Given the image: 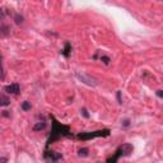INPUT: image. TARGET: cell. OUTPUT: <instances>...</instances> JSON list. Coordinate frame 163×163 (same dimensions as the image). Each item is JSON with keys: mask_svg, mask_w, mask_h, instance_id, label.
Wrapping results in <instances>:
<instances>
[{"mask_svg": "<svg viewBox=\"0 0 163 163\" xmlns=\"http://www.w3.org/2000/svg\"><path fill=\"white\" fill-rule=\"evenodd\" d=\"M52 133H51V137H50L48 142H47V147L51 144L52 142H55V140H57L60 137H71V133L68 126L65 125H61L60 122H59L57 120H55L52 117Z\"/></svg>", "mask_w": 163, "mask_h": 163, "instance_id": "6da1fadb", "label": "cell"}, {"mask_svg": "<svg viewBox=\"0 0 163 163\" xmlns=\"http://www.w3.org/2000/svg\"><path fill=\"white\" fill-rule=\"evenodd\" d=\"M133 151H134V148H133L131 144H128V143L122 144V145H120L119 148L116 149L115 154L107 159V163H117V161H119L120 157H128V156H130L131 153H133Z\"/></svg>", "mask_w": 163, "mask_h": 163, "instance_id": "7a4b0ae2", "label": "cell"}, {"mask_svg": "<svg viewBox=\"0 0 163 163\" xmlns=\"http://www.w3.org/2000/svg\"><path fill=\"white\" fill-rule=\"evenodd\" d=\"M108 135H110V130L103 129V130H97V131H89V133H80L78 134V139L89 140V139L99 138V137H108Z\"/></svg>", "mask_w": 163, "mask_h": 163, "instance_id": "3957f363", "label": "cell"}, {"mask_svg": "<svg viewBox=\"0 0 163 163\" xmlns=\"http://www.w3.org/2000/svg\"><path fill=\"white\" fill-rule=\"evenodd\" d=\"M75 75H76V78H78V79L82 82V83L87 84V85H89V87H96V85L98 84L96 79L92 78V76L88 75V74H85V73H80V71H76Z\"/></svg>", "mask_w": 163, "mask_h": 163, "instance_id": "277c9868", "label": "cell"}, {"mask_svg": "<svg viewBox=\"0 0 163 163\" xmlns=\"http://www.w3.org/2000/svg\"><path fill=\"white\" fill-rule=\"evenodd\" d=\"M62 158L61 153L57 152H45V159H47L48 163H56Z\"/></svg>", "mask_w": 163, "mask_h": 163, "instance_id": "5b68a950", "label": "cell"}, {"mask_svg": "<svg viewBox=\"0 0 163 163\" xmlns=\"http://www.w3.org/2000/svg\"><path fill=\"white\" fill-rule=\"evenodd\" d=\"M4 90L8 93V94H18L21 92V89H19V85H18L17 83H13V84H9L7 85L5 88H4Z\"/></svg>", "mask_w": 163, "mask_h": 163, "instance_id": "8992f818", "label": "cell"}, {"mask_svg": "<svg viewBox=\"0 0 163 163\" xmlns=\"http://www.w3.org/2000/svg\"><path fill=\"white\" fill-rule=\"evenodd\" d=\"M45 128H46V122H45V121H40V122H37V124L33 126V130L35 131H40V130H43Z\"/></svg>", "mask_w": 163, "mask_h": 163, "instance_id": "52a82bcc", "label": "cell"}, {"mask_svg": "<svg viewBox=\"0 0 163 163\" xmlns=\"http://www.w3.org/2000/svg\"><path fill=\"white\" fill-rule=\"evenodd\" d=\"M70 51H71V45L69 42H66L65 43V48L62 50V55H64L65 57H68V56L70 55Z\"/></svg>", "mask_w": 163, "mask_h": 163, "instance_id": "ba28073f", "label": "cell"}, {"mask_svg": "<svg viewBox=\"0 0 163 163\" xmlns=\"http://www.w3.org/2000/svg\"><path fill=\"white\" fill-rule=\"evenodd\" d=\"M0 105H1L3 107H5V106L9 105V99H8L5 96H4V94H3L1 97H0Z\"/></svg>", "mask_w": 163, "mask_h": 163, "instance_id": "9c48e42d", "label": "cell"}, {"mask_svg": "<svg viewBox=\"0 0 163 163\" xmlns=\"http://www.w3.org/2000/svg\"><path fill=\"white\" fill-rule=\"evenodd\" d=\"M78 156H79V157H88V149H87V148L79 149V152H78Z\"/></svg>", "mask_w": 163, "mask_h": 163, "instance_id": "30bf717a", "label": "cell"}, {"mask_svg": "<svg viewBox=\"0 0 163 163\" xmlns=\"http://www.w3.org/2000/svg\"><path fill=\"white\" fill-rule=\"evenodd\" d=\"M14 22L17 24H21V23H23V17L19 15V14H15L14 15Z\"/></svg>", "mask_w": 163, "mask_h": 163, "instance_id": "8fae6325", "label": "cell"}, {"mask_svg": "<svg viewBox=\"0 0 163 163\" xmlns=\"http://www.w3.org/2000/svg\"><path fill=\"white\" fill-rule=\"evenodd\" d=\"M22 110L23 111H28V110H31V103L29 102H23L22 103Z\"/></svg>", "mask_w": 163, "mask_h": 163, "instance_id": "7c38bea8", "label": "cell"}, {"mask_svg": "<svg viewBox=\"0 0 163 163\" xmlns=\"http://www.w3.org/2000/svg\"><path fill=\"white\" fill-rule=\"evenodd\" d=\"M101 61H103V64L108 65V64H110V61H111V59L108 57V56H105V55H102V56H101Z\"/></svg>", "mask_w": 163, "mask_h": 163, "instance_id": "4fadbf2b", "label": "cell"}, {"mask_svg": "<svg viewBox=\"0 0 163 163\" xmlns=\"http://www.w3.org/2000/svg\"><path fill=\"white\" fill-rule=\"evenodd\" d=\"M8 35V27L7 26H1V36H7Z\"/></svg>", "mask_w": 163, "mask_h": 163, "instance_id": "5bb4252c", "label": "cell"}, {"mask_svg": "<svg viewBox=\"0 0 163 163\" xmlns=\"http://www.w3.org/2000/svg\"><path fill=\"white\" fill-rule=\"evenodd\" d=\"M80 112H82V114H83V116H84V117H87V119L89 117V114H88V111L85 110V108H82V110H80Z\"/></svg>", "mask_w": 163, "mask_h": 163, "instance_id": "9a60e30c", "label": "cell"}, {"mask_svg": "<svg viewBox=\"0 0 163 163\" xmlns=\"http://www.w3.org/2000/svg\"><path fill=\"white\" fill-rule=\"evenodd\" d=\"M156 94H157V96L159 97V98H163V90H162V89L157 90V92H156Z\"/></svg>", "mask_w": 163, "mask_h": 163, "instance_id": "2e32d148", "label": "cell"}, {"mask_svg": "<svg viewBox=\"0 0 163 163\" xmlns=\"http://www.w3.org/2000/svg\"><path fill=\"white\" fill-rule=\"evenodd\" d=\"M117 101H119L120 105L122 103V99H121V92H120V90H119V92H117Z\"/></svg>", "mask_w": 163, "mask_h": 163, "instance_id": "e0dca14e", "label": "cell"}, {"mask_svg": "<svg viewBox=\"0 0 163 163\" xmlns=\"http://www.w3.org/2000/svg\"><path fill=\"white\" fill-rule=\"evenodd\" d=\"M122 125H124L125 128H128V126L130 125V120H124V122H122Z\"/></svg>", "mask_w": 163, "mask_h": 163, "instance_id": "ac0fdd59", "label": "cell"}, {"mask_svg": "<svg viewBox=\"0 0 163 163\" xmlns=\"http://www.w3.org/2000/svg\"><path fill=\"white\" fill-rule=\"evenodd\" d=\"M0 163H7V158L5 157H1V158H0Z\"/></svg>", "mask_w": 163, "mask_h": 163, "instance_id": "d6986e66", "label": "cell"}, {"mask_svg": "<svg viewBox=\"0 0 163 163\" xmlns=\"http://www.w3.org/2000/svg\"><path fill=\"white\" fill-rule=\"evenodd\" d=\"M3 116H5V117H9L10 115L8 114V111H3Z\"/></svg>", "mask_w": 163, "mask_h": 163, "instance_id": "ffe728a7", "label": "cell"}]
</instances>
